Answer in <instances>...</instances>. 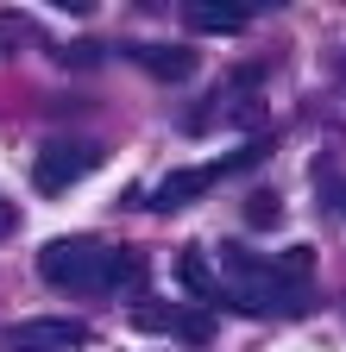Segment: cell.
Returning a JSON list of instances; mask_svg holds the SVG:
<instances>
[{
	"label": "cell",
	"instance_id": "cell-11",
	"mask_svg": "<svg viewBox=\"0 0 346 352\" xmlns=\"http://www.w3.org/2000/svg\"><path fill=\"white\" fill-rule=\"evenodd\" d=\"M7 233H13V208L0 201V239H7Z\"/></svg>",
	"mask_w": 346,
	"mask_h": 352
},
{
	"label": "cell",
	"instance_id": "cell-9",
	"mask_svg": "<svg viewBox=\"0 0 346 352\" xmlns=\"http://www.w3.org/2000/svg\"><path fill=\"white\" fill-rule=\"evenodd\" d=\"M271 214H277L271 195H252V220H258V227H271Z\"/></svg>",
	"mask_w": 346,
	"mask_h": 352
},
{
	"label": "cell",
	"instance_id": "cell-2",
	"mask_svg": "<svg viewBox=\"0 0 346 352\" xmlns=\"http://www.w3.org/2000/svg\"><path fill=\"white\" fill-rule=\"evenodd\" d=\"M38 271L57 289H113V245L95 239H51L38 252Z\"/></svg>",
	"mask_w": 346,
	"mask_h": 352
},
{
	"label": "cell",
	"instance_id": "cell-7",
	"mask_svg": "<svg viewBox=\"0 0 346 352\" xmlns=\"http://www.w3.org/2000/svg\"><path fill=\"white\" fill-rule=\"evenodd\" d=\"M139 63H145L151 76H164V82H183V76L195 69V51H183V44H145Z\"/></svg>",
	"mask_w": 346,
	"mask_h": 352
},
{
	"label": "cell",
	"instance_id": "cell-5",
	"mask_svg": "<svg viewBox=\"0 0 346 352\" xmlns=\"http://www.w3.org/2000/svg\"><path fill=\"white\" fill-rule=\"evenodd\" d=\"M221 176H227V164H202V170H177V176H164V183H158V195H151V208H189L195 195H208L214 183H221Z\"/></svg>",
	"mask_w": 346,
	"mask_h": 352
},
{
	"label": "cell",
	"instance_id": "cell-3",
	"mask_svg": "<svg viewBox=\"0 0 346 352\" xmlns=\"http://www.w3.org/2000/svg\"><path fill=\"white\" fill-rule=\"evenodd\" d=\"M101 164V151L95 145H76V139H57V145H45L38 151V164H32V176H38V189H69V183H82Z\"/></svg>",
	"mask_w": 346,
	"mask_h": 352
},
{
	"label": "cell",
	"instance_id": "cell-4",
	"mask_svg": "<svg viewBox=\"0 0 346 352\" xmlns=\"http://www.w3.org/2000/svg\"><path fill=\"white\" fill-rule=\"evenodd\" d=\"M7 340H13V346H38V352H69V346H89V327H82V321H51V315H38V321H19Z\"/></svg>",
	"mask_w": 346,
	"mask_h": 352
},
{
	"label": "cell",
	"instance_id": "cell-8",
	"mask_svg": "<svg viewBox=\"0 0 346 352\" xmlns=\"http://www.w3.org/2000/svg\"><path fill=\"white\" fill-rule=\"evenodd\" d=\"M177 283H183L195 302H214V296H221V277L208 271V258H202V252H177Z\"/></svg>",
	"mask_w": 346,
	"mask_h": 352
},
{
	"label": "cell",
	"instance_id": "cell-13",
	"mask_svg": "<svg viewBox=\"0 0 346 352\" xmlns=\"http://www.w3.org/2000/svg\"><path fill=\"white\" fill-rule=\"evenodd\" d=\"M151 7H158V0H151Z\"/></svg>",
	"mask_w": 346,
	"mask_h": 352
},
{
	"label": "cell",
	"instance_id": "cell-12",
	"mask_svg": "<svg viewBox=\"0 0 346 352\" xmlns=\"http://www.w3.org/2000/svg\"><path fill=\"white\" fill-rule=\"evenodd\" d=\"M340 208H346V183H340Z\"/></svg>",
	"mask_w": 346,
	"mask_h": 352
},
{
	"label": "cell",
	"instance_id": "cell-10",
	"mask_svg": "<svg viewBox=\"0 0 346 352\" xmlns=\"http://www.w3.org/2000/svg\"><path fill=\"white\" fill-rule=\"evenodd\" d=\"M51 7H63V13H95L101 0H51Z\"/></svg>",
	"mask_w": 346,
	"mask_h": 352
},
{
	"label": "cell",
	"instance_id": "cell-1",
	"mask_svg": "<svg viewBox=\"0 0 346 352\" xmlns=\"http://www.w3.org/2000/svg\"><path fill=\"white\" fill-rule=\"evenodd\" d=\"M221 296H233V308H246V315H302V308H309V289L302 283L277 277L271 264H258L246 252H227Z\"/></svg>",
	"mask_w": 346,
	"mask_h": 352
},
{
	"label": "cell",
	"instance_id": "cell-6",
	"mask_svg": "<svg viewBox=\"0 0 346 352\" xmlns=\"http://www.w3.org/2000/svg\"><path fill=\"white\" fill-rule=\"evenodd\" d=\"M183 19H189L195 32L227 38V32H239V25H246V7H239V0H183Z\"/></svg>",
	"mask_w": 346,
	"mask_h": 352
}]
</instances>
